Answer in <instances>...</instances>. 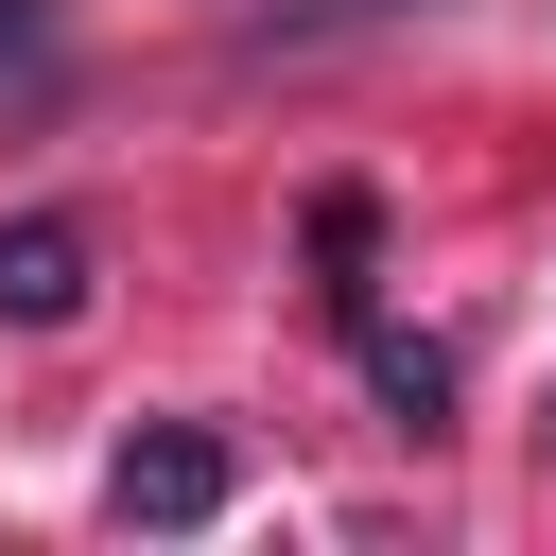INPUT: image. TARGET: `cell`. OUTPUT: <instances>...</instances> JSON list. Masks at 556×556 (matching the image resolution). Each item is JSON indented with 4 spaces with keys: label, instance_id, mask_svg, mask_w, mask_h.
Instances as JSON below:
<instances>
[{
    "label": "cell",
    "instance_id": "obj_1",
    "mask_svg": "<svg viewBox=\"0 0 556 556\" xmlns=\"http://www.w3.org/2000/svg\"><path fill=\"white\" fill-rule=\"evenodd\" d=\"M226 486H243V469H226L208 417H156V434L104 452V521H122V539H191V521H226Z\"/></svg>",
    "mask_w": 556,
    "mask_h": 556
},
{
    "label": "cell",
    "instance_id": "obj_2",
    "mask_svg": "<svg viewBox=\"0 0 556 556\" xmlns=\"http://www.w3.org/2000/svg\"><path fill=\"white\" fill-rule=\"evenodd\" d=\"M87 313V226L70 208H17L0 226V330H70Z\"/></svg>",
    "mask_w": 556,
    "mask_h": 556
},
{
    "label": "cell",
    "instance_id": "obj_3",
    "mask_svg": "<svg viewBox=\"0 0 556 556\" xmlns=\"http://www.w3.org/2000/svg\"><path fill=\"white\" fill-rule=\"evenodd\" d=\"M35 35H52V0H0V70H17V52H35Z\"/></svg>",
    "mask_w": 556,
    "mask_h": 556
},
{
    "label": "cell",
    "instance_id": "obj_4",
    "mask_svg": "<svg viewBox=\"0 0 556 556\" xmlns=\"http://www.w3.org/2000/svg\"><path fill=\"white\" fill-rule=\"evenodd\" d=\"M278 17H295V35H330V17H382V0H278Z\"/></svg>",
    "mask_w": 556,
    "mask_h": 556
}]
</instances>
